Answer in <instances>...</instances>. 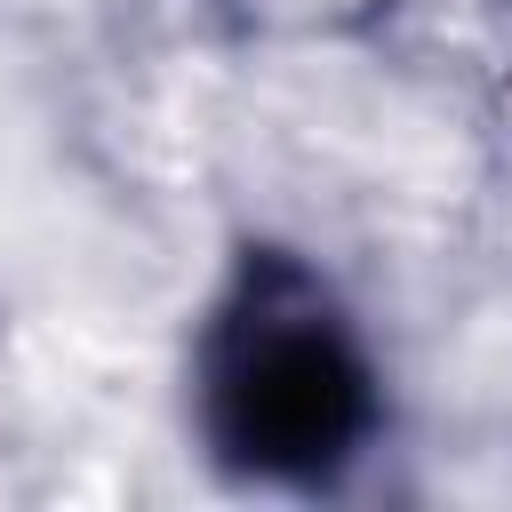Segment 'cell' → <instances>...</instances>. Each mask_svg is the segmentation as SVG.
<instances>
[{"instance_id":"1","label":"cell","mask_w":512,"mask_h":512,"mask_svg":"<svg viewBox=\"0 0 512 512\" xmlns=\"http://www.w3.org/2000/svg\"><path fill=\"white\" fill-rule=\"evenodd\" d=\"M368 360L296 264H248L208 344V432L256 480H320L368 432Z\"/></svg>"}]
</instances>
